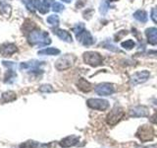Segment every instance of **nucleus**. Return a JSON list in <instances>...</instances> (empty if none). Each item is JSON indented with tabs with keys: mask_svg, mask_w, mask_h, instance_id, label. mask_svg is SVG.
Here are the masks:
<instances>
[{
	"mask_svg": "<svg viewBox=\"0 0 157 148\" xmlns=\"http://www.w3.org/2000/svg\"><path fill=\"white\" fill-rule=\"evenodd\" d=\"M29 43L34 46V44H38V46H47L51 43V39L48 36V33L42 32V31H37L34 30L29 33L28 37Z\"/></svg>",
	"mask_w": 157,
	"mask_h": 148,
	"instance_id": "1",
	"label": "nucleus"
},
{
	"mask_svg": "<svg viewBox=\"0 0 157 148\" xmlns=\"http://www.w3.org/2000/svg\"><path fill=\"white\" fill-rule=\"evenodd\" d=\"M76 60V56H73V54H66V56H63L58 60L55 62V67L58 70H65V69L70 68L73 66V64L75 63Z\"/></svg>",
	"mask_w": 157,
	"mask_h": 148,
	"instance_id": "2",
	"label": "nucleus"
},
{
	"mask_svg": "<svg viewBox=\"0 0 157 148\" xmlns=\"http://www.w3.org/2000/svg\"><path fill=\"white\" fill-rule=\"evenodd\" d=\"M124 116V111L119 106H115L113 110L108 113L106 117V121L109 125H115L121 121V118Z\"/></svg>",
	"mask_w": 157,
	"mask_h": 148,
	"instance_id": "3",
	"label": "nucleus"
},
{
	"mask_svg": "<svg viewBox=\"0 0 157 148\" xmlns=\"http://www.w3.org/2000/svg\"><path fill=\"white\" fill-rule=\"evenodd\" d=\"M83 60L86 64L93 67L100 65L103 61V58L98 52L95 51H86L83 53Z\"/></svg>",
	"mask_w": 157,
	"mask_h": 148,
	"instance_id": "4",
	"label": "nucleus"
},
{
	"mask_svg": "<svg viewBox=\"0 0 157 148\" xmlns=\"http://www.w3.org/2000/svg\"><path fill=\"white\" fill-rule=\"evenodd\" d=\"M136 135L139 137L140 140L142 142L150 141L153 139V137H154V130L151 126L142 125L137 130Z\"/></svg>",
	"mask_w": 157,
	"mask_h": 148,
	"instance_id": "5",
	"label": "nucleus"
},
{
	"mask_svg": "<svg viewBox=\"0 0 157 148\" xmlns=\"http://www.w3.org/2000/svg\"><path fill=\"white\" fill-rule=\"evenodd\" d=\"M87 106L90 109L97 111H105L109 108V103L107 100H103V99H88L86 101Z\"/></svg>",
	"mask_w": 157,
	"mask_h": 148,
	"instance_id": "6",
	"label": "nucleus"
},
{
	"mask_svg": "<svg viewBox=\"0 0 157 148\" xmlns=\"http://www.w3.org/2000/svg\"><path fill=\"white\" fill-rule=\"evenodd\" d=\"M114 91V86L111 83H100L95 87V92L99 96H110Z\"/></svg>",
	"mask_w": 157,
	"mask_h": 148,
	"instance_id": "7",
	"label": "nucleus"
},
{
	"mask_svg": "<svg viewBox=\"0 0 157 148\" xmlns=\"http://www.w3.org/2000/svg\"><path fill=\"white\" fill-rule=\"evenodd\" d=\"M150 75V73L147 70L144 71H140V72H136L135 74H132L131 77V83L132 85H137V84H141L145 82L147 79H148Z\"/></svg>",
	"mask_w": 157,
	"mask_h": 148,
	"instance_id": "8",
	"label": "nucleus"
},
{
	"mask_svg": "<svg viewBox=\"0 0 157 148\" xmlns=\"http://www.w3.org/2000/svg\"><path fill=\"white\" fill-rule=\"evenodd\" d=\"M78 41L80 42L81 43H82L83 46H90V44L93 43V39L91 37V35L90 32H87L86 30H82L81 33H78L76 35Z\"/></svg>",
	"mask_w": 157,
	"mask_h": 148,
	"instance_id": "9",
	"label": "nucleus"
},
{
	"mask_svg": "<svg viewBox=\"0 0 157 148\" xmlns=\"http://www.w3.org/2000/svg\"><path fill=\"white\" fill-rule=\"evenodd\" d=\"M149 113L148 109L144 106H136L130 111V117H147Z\"/></svg>",
	"mask_w": 157,
	"mask_h": 148,
	"instance_id": "10",
	"label": "nucleus"
},
{
	"mask_svg": "<svg viewBox=\"0 0 157 148\" xmlns=\"http://www.w3.org/2000/svg\"><path fill=\"white\" fill-rule=\"evenodd\" d=\"M18 51L16 44L14 43H4L0 47V54L2 56H9Z\"/></svg>",
	"mask_w": 157,
	"mask_h": 148,
	"instance_id": "11",
	"label": "nucleus"
},
{
	"mask_svg": "<svg viewBox=\"0 0 157 148\" xmlns=\"http://www.w3.org/2000/svg\"><path fill=\"white\" fill-rule=\"evenodd\" d=\"M78 140H80V138L78 136H76V135H70V136H67L66 138H64L60 141V146L63 147V148H69V147H72V146H75L76 144H78Z\"/></svg>",
	"mask_w": 157,
	"mask_h": 148,
	"instance_id": "12",
	"label": "nucleus"
},
{
	"mask_svg": "<svg viewBox=\"0 0 157 148\" xmlns=\"http://www.w3.org/2000/svg\"><path fill=\"white\" fill-rule=\"evenodd\" d=\"M147 41L152 46L157 44V28H148L145 30Z\"/></svg>",
	"mask_w": 157,
	"mask_h": 148,
	"instance_id": "13",
	"label": "nucleus"
},
{
	"mask_svg": "<svg viewBox=\"0 0 157 148\" xmlns=\"http://www.w3.org/2000/svg\"><path fill=\"white\" fill-rule=\"evenodd\" d=\"M53 32H54V34H55L58 38H60L62 41L67 42V43H72L73 39H72L71 34L69 33V32H67V31H65V30L55 29V30H53Z\"/></svg>",
	"mask_w": 157,
	"mask_h": 148,
	"instance_id": "14",
	"label": "nucleus"
},
{
	"mask_svg": "<svg viewBox=\"0 0 157 148\" xmlns=\"http://www.w3.org/2000/svg\"><path fill=\"white\" fill-rule=\"evenodd\" d=\"M78 89H80L81 91L86 92V93L91 91V84L85 78H81L80 80H78Z\"/></svg>",
	"mask_w": 157,
	"mask_h": 148,
	"instance_id": "15",
	"label": "nucleus"
},
{
	"mask_svg": "<svg viewBox=\"0 0 157 148\" xmlns=\"http://www.w3.org/2000/svg\"><path fill=\"white\" fill-rule=\"evenodd\" d=\"M26 5H27V7L33 12L36 9H37L38 11H40V9L42 7V3L40 2V0H27Z\"/></svg>",
	"mask_w": 157,
	"mask_h": 148,
	"instance_id": "16",
	"label": "nucleus"
},
{
	"mask_svg": "<svg viewBox=\"0 0 157 148\" xmlns=\"http://www.w3.org/2000/svg\"><path fill=\"white\" fill-rule=\"evenodd\" d=\"M60 53V51L55 47H47L38 51L39 56H56Z\"/></svg>",
	"mask_w": 157,
	"mask_h": 148,
	"instance_id": "17",
	"label": "nucleus"
},
{
	"mask_svg": "<svg viewBox=\"0 0 157 148\" xmlns=\"http://www.w3.org/2000/svg\"><path fill=\"white\" fill-rule=\"evenodd\" d=\"M134 17L141 23H145L147 21V14L144 10H137V11L134 14Z\"/></svg>",
	"mask_w": 157,
	"mask_h": 148,
	"instance_id": "18",
	"label": "nucleus"
},
{
	"mask_svg": "<svg viewBox=\"0 0 157 148\" xmlns=\"http://www.w3.org/2000/svg\"><path fill=\"white\" fill-rule=\"evenodd\" d=\"M16 94H15L13 91H8V92H5L2 94V101L7 103V102H12L14 100H16Z\"/></svg>",
	"mask_w": 157,
	"mask_h": 148,
	"instance_id": "19",
	"label": "nucleus"
},
{
	"mask_svg": "<svg viewBox=\"0 0 157 148\" xmlns=\"http://www.w3.org/2000/svg\"><path fill=\"white\" fill-rule=\"evenodd\" d=\"M47 23L50 24L51 26H57L59 24V17L57 15H50V16L47 18Z\"/></svg>",
	"mask_w": 157,
	"mask_h": 148,
	"instance_id": "20",
	"label": "nucleus"
},
{
	"mask_svg": "<svg viewBox=\"0 0 157 148\" xmlns=\"http://www.w3.org/2000/svg\"><path fill=\"white\" fill-rule=\"evenodd\" d=\"M20 148H39V144L34 141H29L25 142L20 146Z\"/></svg>",
	"mask_w": 157,
	"mask_h": 148,
	"instance_id": "21",
	"label": "nucleus"
},
{
	"mask_svg": "<svg viewBox=\"0 0 157 148\" xmlns=\"http://www.w3.org/2000/svg\"><path fill=\"white\" fill-rule=\"evenodd\" d=\"M121 46H122V47H124L126 49H132L135 47V42L132 41V39H128L126 42H123L121 43Z\"/></svg>",
	"mask_w": 157,
	"mask_h": 148,
	"instance_id": "22",
	"label": "nucleus"
},
{
	"mask_svg": "<svg viewBox=\"0 0 157 148\" xmlns=\"http://www.w3.org/2000/svg\"><path fill=\"white\" fill-rule=\"evenodd\" d=\"M63 9H64V6L61 3L55 2L52 5V10L54 12H61V11H63Z\"/></svg>",
	"mask_w": 157,
	"mask_h": 148,
	"instance_id": "23",
	"label": "nucleus"
},
{
	"mask_svg": "<svg viewBox=\"0 0 157 148\" xmlns=\"http://www.w3.org/2000/svg\"><path fill=\"white\" fill-rule=\"evenodd\" d=\"M40 92H53V88L50 85H42L39 88Z\"/></svg>",
	"mask_w": 157,
	"mask_h": 148,
	"instance_id": "24",
	"label": "nucleus"
},
{
	"mask_svg": "<svg viewBox=\"0 0 157 148\" xmlns=\"http://www.w3.org/2000/svg\"><path fill=\"white\" fill-rule=\"evenodd\" d=\"M100 13L101 14H105L107 12V10H108V4L106 1H103L102 4H101V6H100Z\"/></svg>",
	"mask_w": 157,
	"mask_h": 148,
	"instance_id": "25",
	"label": "nucleus"
},
{
	"mask_svg": "<svg viewBox=\"0 0 157 148\" xmlns=\"http://www.w3.org/2000/svg\"><path fill=\"white\" fill-rule=\"evenodd\" d=\"M82 30H85V27H83V25L82 24H78V25H77V26L73 29V31L75 32V34L77 35L78 33H81Z\"/></svg>",
	"mask_w": 157,
	"mask_h": 148,
	"instance_id": "26",
	"label": "nucleus"
},
{
	"mask_svg": "<svg viewBox=\"0 0 157 148\" xmlns=\"http://www.w3.org/2000/svg\"><path fill=\"white\" fill-rule=\"evenodd\" d=\"M151 19L153 20L154 23L157 24V7L151 10Z\"/></svg>",
	"mask_w": 157,
	"mask_h": 148,
	"instance_id": "27",
	"label": "nucleus"
},
{
	"mask_svg": "<svg viewBox=\"0 0 157 148\" xmlns=\"http://www.w3.org/2000/svg\"><path fill=\"white\" fill-rule=\"evenodd\" d=\"M150 121H151V122H153V123H155V125H157V113H155L154 115L150 117Z\"/></svg>",
	"mask_w": 157,
	"mask_h": 148,
	"instance_id": "28",
	"label": "nucleus"
},
{
	"mask_svg": "<svg viewBox=\"0 0 157 148\" xmlns=\"http://www.w3.org/2000/svg\"><path fill=\"white\" fill-rule=\"evenodd\" d=\"M53 2V0H43V4H45V5H47V6H49L50 5V3H52Z\"/></svg>",
	"mask_w": 157,
	"mask_h": 148,
	"instance_id": "29",
	"label": "nucleus"
},
{
	"mask_svg": "<svg viewBox=\"0 0 157 148\" xmlns=\"http://www.w3.org/2000/svg\"><path fill=\"white\" fill-rule=\"evenodd\" d=\"M140 148H157V144L148 145V146H144V147H140Z\"/></svg>",
	"mask_w": 157,
	"mask_h": 148,
	"instance_id": "30",
	"label": "nucleus"
},
{
	"mask_svg": "<svg viewBox=\"0 0 157 148\" xmlns=\"http://www.w3.org/2000/svg\"><path fill=\"white\" fill-rule=\"evenodd\" d=\"M62 1H64V2H66V3H70L72 0H62Z\"/></svg>",
	"mask_w": 157,
	"mask_h": 148,
	"instance_id": "31",
	"label": "nucleus"
},
{
	"mask_svg": "<svg viewBox=\"0 0 157 148\" xmlns=\"http://www.w3.org/2000/svg\"><path fill=\"white\" fill-rule=\"evenodd\" d=\"M154 104H155V105H157V99H155V100H154Z\"/></svg>",
	"mask_w": 157,
	"mask_h": 148,
	"instance_id": "32",
	"label": "nucleus"
},
{
	"mask_svg": "<svg viewBox=\"0 0 157 148\" xmlns=\"http://www.w3.org/2000/svg\"><path fill=\"white\" fill-rule=\"evenodd\" d=\"M110 1H117V0H110Z\"/></svg>",
	"mask_w": 157,
	"mask_h": 148,
	"instance_id": "33",
	"label": "nucleus"
}]
</instances>
